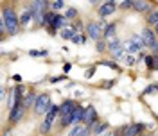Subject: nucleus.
<instances>
[{
    "label": "nucleus",
    "mask_w": 158,
    "mask_h": 136,
    "mask_svg": "<svg viewBox=\"0 0 158 136\" xmlns=\"http://www.w3.org/2000/svg\"><path fill=\"white\" fill-rule=\"evenodd\" d=\"M0 18L6 22L7 36H16L22 30V27H20V11H16L15 4L2 2L0 4Z\"/></svg>",
    "instance_id": "nucleus-1"
},
{
    "label": "nucleus",
    "mask_w": 158,
    "mask_h": 136,
    "mask_svg": "<svg viewBox=\"0 0 158 136\" xmlns=\"http://www.w3.org/2000/svg\"><path fill=\"white\" fill-rule=\"evenodd\" d=\"M56 120H59V106L52 104V107L49 109V113L43 117V120L40 122V126L36 127V136H50Z\"/></svg>",
    "instance_id": "nucleus-2"
},
{
    "label": "nucleus",
    "mask_w": 158,
    "mask_h": 136,
    "mask_svg": "<svg viewBox=\"0 0 158 136\" xmlns=\"http://www.w3.org/2000/svg\"><path fill=\"white\" fill-rule=\"evenodd\" d=\"M149 124H144V122H133L129 126L118 127V129H113L115 131V136H142L146 134V131L149 129Z\"/></svg>",
    "instance_id": "nucleus-3"
},
{
    "label": "nucleus",
    "mask_w": 158,
    "mask_h": 136,
    "mask_svg": "<svg viewBox=\"0 0 158 136\" xmlns=\"http://www.w3.org/2000/svg\"><path fill=\"white\" fill-rule=\"evenodd\" d=\"M106 25H108V23H106L104 20H101V18H99L97 22H95V20H88V22H86L85 34H86L92 41L97 43L99 39H102V32H104V27H106Z\"/></svg>",
    "instance_id": "nucleus-4"
},
{
    "label": "nucleus",
    "mask_w": 158,
    "mask_h": 136,
    "mask_svg": "<svg viewBox=\"0 0 158 136\" xmlns=\"http://www.w3.org/2000/svg\"><path fill=\"white\" fill-rule=\"evenodd\" d=\"M52 107V100H50V95L49 93H40L38 98H36V104L32 107V117L40 118L41 115L45 117L49 113V109Z\"/></svg>",
    "instance_id": "nucleus-5"
},
{
    "label": "nucleus",
    "mask_w": 158,
    "mask_h": 136,
    "mask_svg": "<svg viewBox=\"0 0 158 136\" xmlns=\"http://www.w3.org/2000/svg\"><path fill=\"white\" fill-rule=\"evenodd\" d=\"M124 49H126V54H131V56H135V54H140L142 50L146 49V43H144V39L140 34H131L126 41H124Z\"/></svg>",
    "instance_id": "nucleus-6"
},
{
    "label": "nucleus",
    "mask_w": 158,
    "mask_h": 136,
    "mask_svg": "<svg viewBox=\"0 0 158 136\" xmlns=\"http://www.w3.org/2000/svg\"><path fill=\"white\" fill-rule=\"evenodd\" d=\"M108 54L111 56V59H113L115 63H117V61H124V58L128 56V54H126V49H124V41L118 39V38L111 39L108 43Z\"/></svg>",
    "instance_id": "nucleus-7"
},
{
    "label": "nucleus",
    "mask_w": 158,
    "mask_h": 136,
    "mask_svg": "<svg viewBox=\"0 0 158 136\" xmlns=\"http://www.w3.org/2000/svg\"><path fill=\"white\" fill-rule=\"evenodd\" d=\"M27 107H25V104H18L16 107H13L9 111V117H7V126L15 127L16 124H20L22 120H23V117L27 115Z\"/></svg>",
    "instance_id": "nucleus-8"
},
{
    "label": "nucleus",
    "mask_w": 158,
    "mask_h": 136,
    "mask_svg": "<svg viewBox=\"0 0 158 136\" xmlns=\"http://www.w3.org/2000/svg\"><path fill=\"white\" fill-rule=\"evenodd\" d=\"M117 9H118V4L115 0H106V2H102L97 7V14L101 20H104V18H108V16H111V14H115Z\"/></svg>",
    "instance_id": "nucleus-9"
},
{
    "label": "nucleus",
    "mask_w": 158,
    "mask_h": 136,
    "mask_svg": "<svg viewBox=\"0 0 158 136\" xmlns=\"http://www.w3.org/2000/svg\"><path fill=\"white\" fill-rule=\"evenodd\" d=\"M140 36H142L144 43H146V49L153 50L155 47H156V43H158V36L155 34L153 27H144V29H142V32H140Z\"/></svg>",
    "instance_id": "nucleus-10"
},
{
    "label": "nucleus",
    "mask_w": 158,
    "mask_h": 136,
    "mask_svg": "<svg viewBox=\"0 0 158 136\" xmlns=\"http://www.w3.org/2000/svg\"><path fill=\"white\" fill-rule=\"evenodd\" d=\"M31 23H34V11L29 7V4H23V9L20 11V27L25 29Z\"/></svg>",
    "instance_id": "nucleus-11"
},
{
    "label": "nucleus",
    "mask_w": 158,
    "mask_h": 136,
    "mask_svg": "<svg viewBox=\"0 0 158 136\" xmlns=\"http://www.w3.org/2000/svg\"><path fill=\"white\" fill-rule=\"evenodd\" d=\"M97 122H99V113H97V109L92 106V104H88V106L85 107L83 124H85V126H88V127H94Z\"/></svg>",
    "instance_id": "nucleus-12"
},
{
    "label": "nucleus",
    "mask_w": 158,
    "mask_h": 136,
    "mask_svg": "<svg viewBox=\"0 0 158 136\" xmlns=\"http://www.w3.org/2000/svg\"><path fill=\"white\" fill-rule=\"evenodd\" d=\"M76 107H77V102H76L74 98H67V100H63V102L59 104V118L72 115Z\"/></svg>",
    "instance_id": "nucleus-13"
},
{
    "label": "nucleus",
    "mask_w": 158,
    "mask_h": 136,
    "mask_svg": "<svg viewBox=\"0 0 158 136\" xmlns=\"http://www.w3.org/2000/svg\"><path fill=\"white\" fill-rule=\"evenodd\" d=\"M133 11H137V13H140V14H146V16H148L149 13L155 11V4H151V2H144V0H135V4H133Z\"/></svg>",
    "instance_id": "nucleus-14"
},
{
    "label": "nucleus",
    "mask_w": 158,
    "mask_h": 136,
    "mask_svg": "<svg viewBox=\"0 0 158 136\" xmlns=\"http://www.w3.org/2000/svg\"><path fill=\"white\" fill-rule=\"evenodd\" d=\"M67 136H92V127L79 124V126H72Z\"/></svg>",
    "instance_id": "nucleus-15"
},
{
    "label": "nucleus",
    "mask_w": 158,
    "mask_h": 136,
    "mask_svg": "<svg viewBox=\"0 0 158 136\" xmlns=\"http://www.w3.org/2000/svg\"><path fill=\"white\" fill-rule=\"evenodd\" d=\"M110 131H111V127H110L108 122L106 120H99L97 124L92 127V136H104Z\"/></svg>",
    "instance_id": "nucleus-16"
},
{
    "label": "nucleus",
    "mask_w": 158,
    "mask_h": 136,
    "mask_svg": "<svg viewBox=\"0 0 158 136\" xmlns=\"http://www.w3.org/2000/svg\"><path fill=\"white\" fill-rule=\"evenodd\" d=\"M29 7L34 13H47V11H50V2H47V0H32V2H29Z\"/></svg>",
    "instance_id": "nucleus-17"
},
{
    "label": "nucleus",
    "mask_w": 158,
    "mask_h": 136,
    "mask_svg": "<svg viewBox=\"0 0 158 136\" xmlns=\"http://www.w3.org/2000/svg\"><path fill=\"white\" fill-rule=\"evenodd\" d=\"M117 38V22H111L108 23L106 27H104V32H102V39H106V41H111V39Z\"/></svg>",
    "instance_id": "nucleus-18"
},
{
    "label": "nucleus",
    "mask_w": 158,
    "mask_h": 136,
    "mask_svg": "<svg viewBox=\"0 0 158 136\" xmlns=\"http://www.w3.org/2000/svg\"><path fill=\"white\" fill-rule=\"evenodd\" d=\"M38 95H40V93L36 91V90H34V88H29L27 95H25V98H23V104H25V107H27V109H32V107H34Z\"/></svg>",
    "instance_id": "nucleus-19"
},
{
    "label": "nucleus",
    "mask_w": 158,
    "mask_h": 136,
    "mask_svg": "<svg viewBox=\"0 0 158 136\" xmlns=\"http://www.w3.org/2000/svg\"><path fill=\"white\" fill-rule=\"evenodd\" d=\"M72 117V126H79V124H83V117H85V107L77 104V107L74 109V113L70 115Z\"/></svg>",
    "instance_id": "nucleus-20"
},
{
    "label": "nucleus",
    "mask_w": 158,
    "mask_h": 136,
    "mask_svg": "<svg viewBox=\"0 0 158 136\" xmlns=\"http://www.w3.org/2000/svg\"><path fill=\"white\" fill-rule=\"evenodd\" d=\"M76 34H77V32H76V29H74V25H72V23H70L69 27H65V29L59 32V36L65 39V41H72V38H74Z\"/></svg>",
    "instance_id": "nucleus-21"
},
{
    "label": "nucleus",
    "mask_w": 158,
    "mask_h": 136,
    "mask_svg": "<svg viewBox=\"0 0 158 136\" xmlns=\"http://www.w3.org/2000/svg\"><path fill=\"white\" fill-rule=\"evenodd\" d=\"M63 16L69 20L70 23H74L76 20H79V11L76 9V7H67V9H65V13H63Z\"/></svg>",
    "instance_id": "nucleus-22"
},
{
    "label": "nucleus",
    "mask_w": 158,
    "mask_h": 136,
    "mask_svg": "<svg viewBox=\"0 0 158 136\" xmlns=\"http://www.w3.org/2000/svg\"><path fill=\"white\" fill-rule=\"evenodd\" d=\"M95 50L99 54H108V41L106 39H99L95 43Z\"/></svg>",
    "instance_id": "nucleus-23"
},
{
    "label": "nucleus",
    "mask_w": 158,
    "mask_h": 136,
    "mask_svg": "<svg viewBox=\"0 0 158 136\" xmlns=\"http://www.w3.org/2000/svg\"><path fill=\"white\" fill-rule=\"evenodd\" d=\"M144 63H146V66H148L149 72L156 70V66H155V54H148V56H146V59H144Z\"/></svg>",
    "instance_id": "nucleus-24"
},
{
    "label": "nucleus",
    "mask_w": 158,
    "mask_h": 136,
    "mask_svg": "<svg viewBox=\"0 0 158 136\" xmlns=\"http://www.w3.org/2000/svg\"><path fill=\"white\" fill-rule=\"evenodd\" d=\"M61 9H67V6H65V2H63V0L50 2V11H54V13H59Z\"/></svg>",
    "instance_id": "nucleus-25"
},
{
    "label": "nucleus",
    "mask_w": 158,
    "mask_h": 136,
    "mask_svg": "<svg viewBox=\"0 0 158 136\" xmlns=\"http://www.w3.org/2000/svg\"><path fill=\"white\" fill-rule=\"evenodd\" d=\"M86 39H88L86 34H76V36L72 38L70 43H74V45H83V43H86Z\"/></svg>",
    "instance_id": "nucleus-26"
},
{
    "label": "nucleus",
    "mask_w": 158,
    "mask_h": 136,
    "mask_svg": "<svg viewBox=\"0 0 158 136\" xmlns=\"http://www.w3.org/2000/svg\"><path fill=\"white\" fill-rule=\"evenodd\" d=\"M72 25H74V29H76V32H77V34H85V29H86V25L83 23V20H76Z\"/></svg>",
    "instance_id": "nucleus-27"
},
{
    "label": "nucleus",
    "mask_w": 158,
    "mask_h": 136,
    "mask_svg": "<svg viewBox=\"0 0 158 136\" xmlns=\"http://www.w3.org/2000/svg\"><path fill=\"white\" fill-rule=\"evenodd\" d=\"M158 91V82H153V84H149L144 91H142V95H153V93H156Z\"/></svg>",
    "instance_id": "nucleus-28"
},
{
    "label": "nucleus",
    "mask_w": 158,
    "mask_h": 136,
    "mask_svg": "<svg viewBox=\"0 0 158 136\" xmlns=\"http://www.w3.org/2000/svg\"><path fill=\"white\" fill-rule=\"evenodd\" d=\"M133 4H135V0H124V2L118 4V7L122 11H129V9H133Z\"/></svg>",
    "instance_id": "nucleus-29"
},
{
    "label": "nucleus",
    "mask_w": 158,
    "mask_h": 136,
    "mask_svg": "<svg viewBox=\"0 0 158 136\" xmlns=\"http://www.w3.org/2000/svg\"><path fill=\"white\" fill-rule=\"evenodd\" d=\"M126 66H133V65H137V56H131V54H128L126 58H124V61H122Z\"/></svg>",
    "instance_id": "nucleus-30"
},
{
    "label": "nucleus",
    "mask_w": 158,
    "mask_h": 136,
    "mask_svg": "<svg viewBox=\"0 0 158 136\" xmlns=\"http://www.w3.org/2000/svg\"><path fill=\"white\" fill-rule=\"evenodd\" d=\"M29 56H32V58L34 56H43L45 58V56H49V52L47 50H29Z\"/></svg>",
    "instance_id": "nucleus-31"
},
{
    "label": "nucleus",
    "mask_w": 158,
    "mask_h": 136,
    "mask_svg": "<svg viewBox=\"0 0 158 136\" xmlns=\"http://www.w3.org/2000/svg\"><path fill=\"white\" fill-rule=\"evenodd\" d=\"M102 65H106V66L113 68V70H117V72H120V66H118L115 61H102Z\"/></svg>",
    "instance_id": "nucleus-32"
},
{
    "label": "nucleus",
    "mask_w": 158,
    "mask_h": 136,
    "mask_svg": "<svg viewBox=\"0 0 158 136\" xmlns=\"http://www.w3.org/2000/svg\"><path fill=\"white\" fill-rule=\"evenodd\" d=\"M11 133H13V127L7 126L6 127V131H4V136H11Z\"/></svg>",
    "instance_id": "nucleus-33"
},
{
    "label": "nucleus",
    "mask_w": 158,
    "mask_h": 136,
    "mask_svg": "<svg viewBox=\"0 0 158 136\" xmlns=\"http://www.w3.org/2000/svg\"><path fill=\"white\" fill-rule=\"evenodd\" d=\"M63 79H65L63 75H59V77H52L50 79V82H59V81H63Z\"/></svg>",
    "instance_id": "nucleus-34"
},
{
    "label": "nucleus",
    "mask_w": 158,
    "mask_h": 136,
    "mask_svg": "<svg viewBox=\"0 0 158 136\" xmlns=\"http://www.w3.org/2000/svg\"><path fill=\"white\" fill-rule=\"evenodd\" d=\"M94 72H95V68H90L88 72H86V79H90L92 75H94Z\"/></svg>",
    "instance_id": "nucleus-35"
},
{
    "label": "nucleus",
    "mask_w": 158,
    "mask_h": 136,
    "mask_svg": "<svg viewBox=\"0 0 158 136\" xmlns=\"http://www.w3.org/2000/svg\"><path fill=\"white\" fill-rule=\"evenodd\" d=\"M113 84H115V81H106V82H104V86H102V88H110V86H113Z\"/></svg>",
    "instance_id": "nucleus-36"
},
{
    "label": "nucleus",
    "mask_w": 158,
    "mask_h": 136,
    "mask_svg": "<svg viewBox=\"0 0 158 136\" xmlns=\"http://www.w3.org/2000/svg\"><path fill=\"white\" fill-rule=\"evenodd\" d=\"M70 68H72V65H69V63H67V65H65V66H63V70H65V74H67V72H69Z\"/></svg>",
    "instance_id": "nucleus-37"
},
{
    "label": "nucleus",
    "mask_w": 158,
    "mask_h": 136,
    "mask_svg": "<svg viewBox=\"0 0 158 136\" xmlns=\"http://www.w3.org/2000/svg\"><path fill=\"white\" fill-rule=\"evenodd\" d=\"M151 136H158V134H151Z\"/></svg>",
    "instance_id": "nucleus-38"
},
{
    "label": "nucleus",
    "mask_w": 158,
    "mask_h": 136,
    "mask_svg": "<svg viewBox=\"0 0 158 136\" xmlns=\"http://www.w3.org/2000/svg\"><path fill=\"white\" fill-rule=\"evenodd\" d=\"M120 136H122V134H120Z\"/></svg>",
    "instance_id": "nucleus-39"
}]
</instances>
